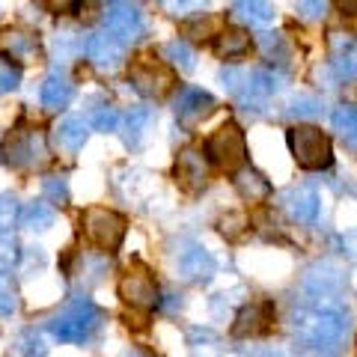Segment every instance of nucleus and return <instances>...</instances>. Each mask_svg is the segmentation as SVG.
<instances>
[{
  "mask_svg": "<svg viewBox=\"0 0 357 357\" xmlns=\"http://www.w3.org/2000/svg\"><path fill=\"white\" fill-rule=\"evenodd\" d=\"M215 51L220 60H238L250 51V33L241 27H227L218 33L215 39Z\"/></svg>",
  "mask_w": 357,
  "mask_h": 357,
  "instance_id": "obj_20",
  "label": "nucleus"
},
{
  "mask_svg": "<svg viewBox=\"0 0 357 357\" xmlns=\"http://www.w3.org/2000/svg\"><path fill=\"white\" fill-rule=\"evenodd\" d=\"M333 69L340 77H357V42L333 33Z\"/></svg>",
  "mask_w": 357,
  "mask_h": 357,
  "instance_id": "obj_21",
  "label": "nucleus"
},
{
  "mask_svg": "<svg viewBox=\"0 0 357 357\" xmlns=\"http://www.w3.org/2000/svg\"><path fill=\"white\" fill-rule=\"evenodd\" d=\"M289 149L304 170H325L333 161L331 137L316 126H292L289 128Z\"/></svg>",
  "mask_w": 357,
  "mask_h": 357,
  "instance_id": "obj_4",
  "label": "nucleus"
},
{
  "mask_svg": "<svg viewBox=\"0 0 357 357\" xmlns=\"http://www.w3.org/2000/svg\"><path fill=\"white\" fill-rule=\"evenodd\" d=\"M215 107H218L215 96L206 93V89H199V86H182V93L176 98V116L182 126H194V122L206 119Z\"/></svg>",
  "mask_w": 357,
  "mask_h": 357,
  "instance_id": "obj_14",
  "label": "nucleus"
},
{
  "mask_svg": "<svg viewBox=\"0 0 357 357\" xmlns=\"http://www.w3.org/2000/svg\"><path fill=\"white\" fill-rule=\"evenodd\" d=\"M274 321V304L271 301H250L244 304L232 325V337H259L271 328Z\"/></svg>",
  "mask_w": 357,
  "mask_h": 357,
  "instance_id": "obj_13",
  "label": "nucleus"
},
{
  "mask_svg": "<svg viewBox=\"0 0 357 357\" xmlns=\"http://www.w3.org/2000/svg\"><path fill=\"white\" fill-rule=\"evenodd\" d=\"M232 182H236V191L248 199V203H265V199L271 197V182H268L259 170H253V167H241Z\"/></svg>",
  "mask_w": 357,
  "mask_h": 357,
  "instance_id": "obj_18",
  "label": "nucleus"
},
{
  "mask_svg": "<svg viewBox=\"0 0 357 357\" xmlns=\"http://www.w3.org/2000/svg\"><path fill=\"white\" fill-rule=\"evenodd\" d=\"M277 89V77L271 72H262L256 69L248 75V81H244L238 98H244V102H262V98H268Z\"/></svg>",
  "mask_w": 357,
  "mask_h": 357,
  "instance_id": "obj_22",
  "label": "nucleus"
},
{
  "mask_svg": "<svg viewBox=\"0 0 357 357\" xmlns=\"http://www.w3.org/2000/svg\"><path fill=\"white\" fill-rule=\"evenodd\" d=\"M21 307V295H18V283L13 274L0 271V316H15Z\"/></svg>",
  "mask_w": 357,
  "mask_h": 357,
  "instance_id": "obj_28",
  "label": "nucleus"
},
{
  "mask_svg": "<svg viewBox=\"0 0 357 357\" xmlns=\"http://www.w3.org/2000/svg\"><path fill=\"white\" fill-rule=\"evenodd\" d=\"M283 208L295 223H304V227L316 223V218H319V194H316V188H310V185L289 188V191L283 194Z\"/></svg>",
  "mask_w": 357,
  "mask_h": 357,
  "instance_id": "obj_15",
  "label": "nucleus"
},
{
  "mask_svg": "<svg viewBox=\"0 0 357 357\" xmlns=\"http://www.w3.org/2000/svg\"><path fill=\"white\" fill-rule=\"evenodd\" d=\"M292 328L298 333V340L310 345L316 351L333 354L340 349V342L345 340V331H349V321H345V312L331 307V304H312L307 310L295 312Z\"/></svg>",
  "mask_w": 357,
  "mask_h": 357,
  "instance_id": "obj_1",
  "label": "nucleus"
},
{
  "mask_svg": "<svg viewBox=\"0 0 357 357\" xmlns=\"http://www.w3.org/2000/svg\"><path fill=\"white\" fill-rule=\"evenodd\" d=\"M18 354L21 357H48V345L36 331H21L18 337Z\"/></svg>",
  "mask_w": 357,
  "mask_h": 357,
  "instance_id": "obj_31",
  "label": "nucleus"
},
{
  "mask_svg": "<svg viewBox=\"0 0 357 357\" xmlns=\"http://www.w3.org/2000/svg\"><path fill=\"white\" fill-rule=\"evenodd\" d=\"M176 268H178V274H182L185 280L203 283V280H208V277L215 274V256H211L206 248H199V244H188L185 250H178Z\"/></svg>",
  "mask_w": 357,
  "mask_h": 357,
  "instance_id": "obj_16",
  "label": "nucleus"
},
{
  "mask_svg": "<svg viewBox=\"0 0 357 357\" xmlns=\"http://www.w3.org/2000/svg\"><path fill=\"white\" fill-rule=\"evenodd\" d=\"M220 232L227 236L229 241H238L244 232H248V227H250V220H248V215H241V211H229V215H223L220 218Z\"/></svg>",
  "mask_w": 357,
  "mask_h": 357,
  "instance_id": "obj_30",
  "label": "nucleus"
},
{
  "mask_svg": "<svg viewBox=\"0 0 357 357\" xmlns=\"http://www.w3.org/2000/svg\"><path fill=\"white\" fill-rule=\"evenodd\" d=\"M286 114H289V116H298V119L316 116V114H319V102H316V98H298V102L289 105Z\"/></svg>",
  "mask_w": 357,
  "mask_h": 357,
  "instance_id": "obj_34",
  "label": "nucleus"
},
{
  "mask_svg": "<svg viewBox=\"0 0 357 357\" xmlns=\"http://www.w3.org/2000/svg\"><path fill=\"white\" fill-rule=\"evenodd\" d=\"M119 298L134 310H152L158 304V283L149 274V268L143 265L128 268L119 280Z\"/></svg>",
  "mask_w": 357,
  "mask_h": 357,
  "instance_id": "obj_7",
  "label": "nucleus"
},
{
  "mask_svg": "<svg viewBox=\"0 0 357 357\" xmlns=\"http://www.w3.org/2000/svg\"><path fill=\"white\" fill-rule=\"evenodd\" d=\"M86 137H89V126L77 116H66L63 122H57V128H54V140H57V146L66 152H81Z\"/></svg>",
  "mask_w": 357,
  "mask_h": 357,
  "instance_id": "obj_19",
  "label": "nucleus"
},
{
  "mask_svg": "<svg viewBox=\"0 0 357 357\" xmlns=\"http://www.w3.org/2000/svg\"><path fill=\"white\" fill-rule=\"evenodd\" d=\"M18 211L21 208H15L13 197H0V229L13 227V220H18Z\"/></svg>",
  "mask_w": 357,
  "mask_h": 357,
  "instance_id": "obj_36",
  "label": "nucleus"
},
{
  "mask_svg": "<svg viewBox=\"0 0 357 357\" xmlns=\"http://www.w3.org/2000/svg\"><path fill=\"white\" fill-rule=\"evenodd\" d=\"M188 345H191V357H220V340L208 328H194L188 333Z\"/></svg>",
  "mask_w": 357,
  "mask_h": 357,
  "instance_id": "obj_26",
  "label": "nucleus"
},
{
  "mask_svg": "<svg viewBox=\"0 0 357 357\" xmlns=\"http://www.w3.org/2000/svg\"><path fill=\"white\" fill-rule=\"evenodd\" d=\"M81 229H84V236L93 248L105 250V253H116L122 238H126L128 220H126V215H119V211H114V208L89 206L81 215Z\"/></svg>",
  "mask_w": 357,
  "mask_h": 357,
  "instance_id": "obj_3",
  "label": "nucleus"
},
{
  "mask_svg": "<svg viewBox=\"0 0 357 357\" xmlns=\"http://www.w3.org/2000/svg\"><path fill=\"white\" fill-rule=\"evenodd\" d=\"M105 27L119 45L137 42L143 36V13L131 3H107L105 9Z\"/></svg>",
  "mask_w": 357,
  "mask_h": 357,
  "instance_id": "obj_10",
  "label": "nucleus"
},
{
  "mask_svg": "<svg viewBox=\"0 0 357 357\" xmlns=\"http://www.w3.org/2000/svg\"><path fill=\"white\" fill-rule=\"evenodd\" d=\"M72 96H75V86L69 84V77L60 75V72H51L42 81L39 98H42V105L48 107V110H63L66 105L72 102Z\"/></svg>",
  "mask_w": 357,
  "mask_h": 357,
  "instance_id": "obj_17",
  "label": "nucleus"
},
{
  "mask_svg": "<svg viewBox=\"0 0 357 357\" xmlns=\"http://www.w3.org/2000/svg\"><path fill=\"white\" fill-rule=\"evenodd\" d=\"M89 126H93L96 131H116L119 128V114H116V107H96L93 110V116H89Z\"/></svg>",
  "mask_w": 357,
  "mask_h": 357,
  "instance_id": "obj_33",
  "label": "nucleus"
},
{
  "mask_svg": "<svg viewBox=\"0 0 357 357\" xmlns=\"http://www.w3.org/2000/svg\"><path fill=\"white\" fill-rule=\"evenodd\" d=\"M0 54L3 60H9V66H30L39 60L42 54V39L36 30L27 27H6L0 30Z\"/></svg>",
  "mask_w": 357,
  "mask_h": 357,
  "instance_id": "obj_8",
  "label": "nucleus"
},
{
  "mask_svg": "<svg viewBox=\"0 0 357 357\" xmlns=\"http://www.w3.org/2000/svg\"><path fill=\"white\" fill-rule=\"evenodd\" d=\"M128 81L143 98H164L176 84V72L155 54H140L137 60H131Z\"/></svg>",
  "mask_w": 357,
  "mask_h": 357,
  "instance_id": "obj_5",
  "label": "nucleus"
},
{
  "mask_svg": "<svg viewBox=\"0 0 357 357\" xmlns=\"http://www.w3.org/2000/svg\"><path fill=\"white\" fill-rule=\"evenodd\" d=\"M164 57L170 60L173 66H178V69H185V72H191L194 69V51H191V45L188 42H182V39H173V42H167L164 45Z\"/></svg>",
  "mask_w": 357,
  "mask_h": 357,
  "instance_id": "obj_29",
  "label": "nucleus"
},
{
  "mask_svg": "<svg viewBox=\"0 0 357 357\" xmlns=\"http://www.w3.org/2000/svg\"><path fill=\"white\" fill-rule=\"evenodd\" d=\"M262 48H265L268 57H277V60H283V57H286L283 36H277V33H265V36H262Z\"/></svg>",
  "mask_w": 357,
  "mask_h": 357,
  "instance_id": "obj_35",
  "label": "nucleus"
},
{
  "mask_svg": "<svg viewBox=\"0 0 357 357\" xmlns=\"http://www.w3.org/2000/svg\"><path fill=\"white\" fill-rule=\"evenodd\" d=\"M18 81H21L18 69H13V66H0V93H13L18 86Z\"/></svg>",
  "mask_w": 357,
  "mask_h": 357,
  "instance_id": "obj_37",
  "label": "nucleus"
},
{
  "mask_svg": "<svg viewBox=\"0 0 357 357\" xmlns=\"http://www.w3.org/2000/svg\"><path fill=\"white\" fill-rule=\"evenodd\" d=\"M149 122H152V110L149 107H131L128 110L126 119H122V131H126V143H128V146H137L140 137L149 128Z\"/></svg>",
  "mask_w": 357,
  "mask_h": 357,
  "instance_id": "obj_25",
  "label": "nucleus"
},
{
  "mask_svg": "<svg viewBox=\"0 0 357 357\" xmlns=\"http://www.w3.org/2000/svg\"><path fill=\"white\" fill-rule=\"evenodd\" d=\"M105 321V312L98 310L89 298H75L60 316H54L48 321V331L57 337L60 342H72V345H84L98 333Z\"/></svg>",
  "mask_w": 357,
  "mask_h": 357,
  "instance_id": "obj_2",
  "label": "nucleus"
},
{
  "mask_svg": "<svg viewBox=\"0 0 357 357\" xmlns=\"http://www.w3.org/2000/svg\"><path fill=\"white\" fill-rule=\"evenodd\" d=\"M331 122H333V128L340 131V137L349 143L351 149H357V107H351V105L337 107L331 114Z\"/></svg>",
  "mask_w": 357,
  "mask_h": 357,
  "instance_id": "obj_27",
  "label": "nucleus"
},
{
  "mask_svg": "<svg viewBox=\"0 0 357 357\" xmlns=\"http://www.w3.org/2000/svg\"><path fill=\"white\" fill-rule=\"evenodd\" d=\"M206 155L208 161L220 167V170H236L248 158V140H244V131L236 126V122H223V126L206 140Z\"/></svg>",
  "mask_w": 357,
  "mask_h": 357,
  "instance_id": "obj_6",
  "label": "nucleus"
},
{
  "mask_svg": "<svg viewBox=\"0 0 357 357\" xmlns=\"http://www.w3.org/2000/svg\"><path fill=\"white\" fill-rule=\"evenodd\" d=\"M232 13L253 27H265L274 21V6L262 3V0H238V3H232Z\"/></svg>",
  "mask_w": 357,
  "mask_h": 357,
  "instance_id": "obj_23",
  "label": "nucleus"
},
{
  "mask_svg": "<svg viewBox=\"0 0 357 357\" xmlns=\"http://www.w3.org/2000/svg\"><path fill=\"white\" fill-rule=\"evenodd\" d=\"M84 54H86V60L98 66L102 72H114L122 66V60H126V48H122L110 33H89L84 39Z\"/></svg>",
  "mask_w": 357,
  "mask_h": 357,
  "instance_id": "obj_11",
  "label": "nucleus"
},
{
  "mask_svg": "<svg viewBox=\"0 0 357 357\" xmlns=\"http://www.w3.org/2000/svg\"><path fill=\"white\" fill-rule=\"evenodd\" d=\"M325 9H328V3H307V0H301V3H298V15L321 18V15H325Z\"/></svg>",
  "mask_w": 357,
  "mask_h": 357,
  "instance_id": "obj_38",
  "label": "nucleus"
},
{
  "mask_svg": "<svg viewBox=\"0 0 357 357\" xmlns=\"http://www.w3.org/2000/svg\"><path fill=\"white\" fill-rule=\"evenodd\" d=\"M173 178H176V185L182 188V191H188V194L203 191L206 182H208V167H206V158H203V155H199L197 149H185V152L176 158Z\"/></svg>",
  "mask_w": 357,
  "mask_h": 357,
  "instance_id": "obj_12",
  "label": "nucleus"
},
{
  "mask_svg": "<svg viewBox=\"0 0 357 357\" xmlns=\"http://www.w3.org/2000/svg\"><path fill=\"white\" fill-rule=\"evenodd\" d=\"M122 357H152V354H146V351H140V349H134V351H128V354H122Z\"/></svg>",
  "mask_w": 357,
  "mask_h": 357,
  "instance_id": "obj_39",
  "label": "nucleus"
},
{
  "mask_svg": "<svg viewBox=\"0 0 357 357\" xmlns=\"http://www.w3.org/2000/svg\"><path fill=\"white\" fill-rule=\"evenodd\" d=\"M9 161L15 167H24V170H33V167H42L48 161V146H45V134L39 128H27V131H15L9 137L6 146Z\"/></svg>",
  "mask_w": 357,
  "mask_h": 357,
  "instance_id": "obj_9",
  "label": "nucleus"
},
{
  "mask_svg": "<svg viewBox=\"0 0 357 357\" xmlns=\"http://www.w3.org/2000/svg\"><path fill=\"white\" fill-rule=\"evenodd\" d=\"M18 227L24 229H48L54 227V208L48 203H24L18 211Z\"/></svg>",
  "mask_w": 357,
  "mask_h": 357,
  "instance_id": "obj_24",
  "label": "nucleus"
},
{
  "mask_svg": "<svg viewBox=\"0 0 357 357\" xmlns=\"http://www.w3.org/2000/svg\"><path fill=\"white\" fill-rule=\"evenodd\" d=\"M42 194L48 197L54 206H66L69 203V182H66V176H48L42 182Z\"/></svg>",
  "mask_w": 357,
  "mask_h": 357,
  "instance_id": "obj_32",
  "label": "nucleus"
}]
</instances>
